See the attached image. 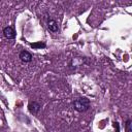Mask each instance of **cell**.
Instances as JSON below:
<instances>
[{"label": "cell", "instance_id": "1", "mask_svg": "<svg viewBox=\"0 0 132 132\" xmlns=\"http://www.w3.org/2000/svg\"><path fill=\"white\" fill-rule=\"evenodd\" d=\"M73 107H74L75 110H77L79 112H84V111L89 109V107H90V100L88 98H86V97L78 98V99L73 101Z\"/></svg>", "mask_w": 132, "mask_h": 132}, {"label": "cell", "instance_id": "2", "mask_svg": "<svg viewBox=\"0 0 132 132\" xmlns=\"http://www.w3.org/2000/svg\"><path fill=\"white\" fill-rule=\"evenodd\" d=\"M3 34H4V36H5L7 39H13V38L15 37V31H14V29H13L12 27H10V26H7V27H5V28L3 29Z\"/></svg>", "mask_w": 132, "mask_h": 132}, {"label": "cell", "instance_id": "3", "mask_svg": "<svg viewBox=\"0 0 132 132\" xmlns=\"http://www.w3.org/2000/svg\"><path fill=\"white\" fill-rule=\"evenodd\" d=\"M28 109H29V111L31 113L36 114L40 109V104L38 102H36V101H32V102H30L28 104Z\"/></svg>", "mask_w": 132, "mask_h": 132}, {"label": "cell", "instance_id": "4", "mask_svg": "<svg viewBox=\"0 0 132 132\" xmlns=\"http://www.w3.org/2000/svg\"><path fill=\"white\" fill-rule=\"evenodd\" d=\"M20 59L23 61V62H25V63H28V62H31L32 61V55L28 52V51H22L21 53H20Z\"/></svg>", "mask_w": 132, "mask_h": 132}, {"label": "cell", "instance_id": "5", "mask_svg": "<svg viewBox=\"0 0 132 132\" xmlns=\"http://www.w3.org/2000/svg\"><path fill=\"white\" fill-rule=\"evenodd\" d=\"M47 28L52 32H58L59 31L58 23L55 20H48V22H47Z\"/></svg>", "mask_w": 132, "mask_h": 132}, {"label": "cell", "instance_id": "6", "mask_svg": "<svg viewBox=\"0 0 132 132\" xmlns=\"http://www.w3.org/2000/svg\"><path fill=\"white\" fill-rule=\"evenodd\" d=\"M31 46L33 47V48H43V47H45V44L43 43V42H41V41H39V42H35V43H31Z\"/></svg>", "mask_w": 132, "mask_h": 132}, {"label": "cell", "instance_id": "7", "mask_svg": "<svg viewBox=\"0 0 132 132\" xmlns=\"http://www.w3.org/2000/svg\"><path fill=\"white\" fill-rule=\"evenodd\" d=\"M131 125H132L131 124V120H127L126 121V131L127 132H131V130H132L131 129Z\"/></svg>", "mask_w": 132, "mask_h": 132}, {"label": "cell", "instance_id": "8", "mask_svg": "<svg viewBox=\"0 0 132 132\" xmlns=\"http://www.w3.org/2000/svg\"><path fill=\"white\" fill-rule=\"evenodd\" d=\"M113 127L116 128V132H120V126H119V123L118 122H114L113 123Z\"/></svg>", "mask_w": 132, "mask_h": 132}]
</instances>
